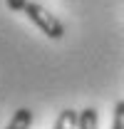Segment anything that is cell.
Instances as JSON below:
<instances>
[{
	"label": "cell",
	"instance_id": "1",
	"mask_svg": "<svg viewBox=\"0 0 124 129\" xmlns=\"http://www.w3.org/2000/svg\"><path fill=\"white\" fill-rule=\"evenodd\" d=\"M22 13L27 15V20H30L35 27H40V32H42L45 37H50V40H60L62 35H65V25L47 10L45 5H40L37 0H30V3L25 5Z\"/></svg>",
	"mask_w": 124,
	"mask_h": 129
},
{
	"label": "cell",
	"instance_id": "2",
	"mask_svg": "<svg viewBox=\"0 0 124 129\" xmlns=\"http://www.w3.org/2000/svg\"><path fill=\"white\" fill-rule=\"evenodd\" d=\"M30 127H32V109L20 107V109L13 114V119L8 122L5 129H30Z\"/></svg>",
	"mask_w": 124,
	"mask_h": 129
},
{
	"label": "cell",
	"instance_id": "3",
	"mask_svg": "<svg viewBox=\"0 0 124 129\" xmlns=\"http://www.w3.org/2000/svg\"><path fill=\"white\" fill-rule=\"evenodd\" d=\"M77 119H79V112H75V109H62L57 114L52 129H77Z\"/></svg>",
	"mask_w": 124,
	"mask_h": 129
},
{
	"label": "cell",
	"instance_id": "4",
	"mask_svg": "<svg viewBox=\"0 0 124 129\" xmlns=\"http://www.w3.org/2000/svg\"><path fill=\"white\" fill-rule=\"evenodd\" d=\"M99 127V112L94 107H84L79 112V119H77V129H97Z\"/></svg>",
	"mask_w": 124,
	"mask_h": 129
},
{
	"label": "cell",
	"instance_id": "5",
	"mask_svg": "<svg viewBox=\"0 0 124 129\" xmlns=\"http://www.w3.org/2000/svg\"><path fill=\"white\" fill-rule=\"evenodd\" d=\"M112 129H124V99L117 102L114 114H112Z\"/></svg>",
	"mask_w": 124,
	"mask_h": 129
},
{
	"label": "cell",
	"instance_id": "6",
	"mask_svg": "<svg viewBox=\"0 0 124 129\" xmlns=\"http://www.w3.org/2000/svg\"><path fill=\"white\" fill-rule=\"evenodd\" d=\"M8 3V8L13 10V13H20V10H25V5L30 3V0H5Z\"/></svg>",
	"mask_w": 124,
	"mask_h": 129
}]
</instances>
